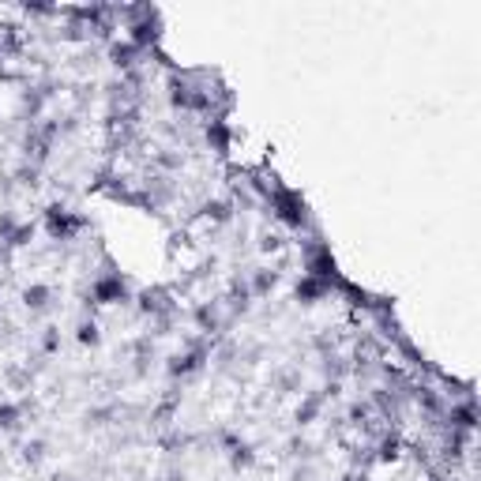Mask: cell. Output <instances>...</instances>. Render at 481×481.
I'll return each instance as SVG.
<instances>
[{"instance_id":"ba28073f","label":"cell","mask_w":481,"mask_h":481,"mask_svg":"<svg viewBox=\"0 0 481 481\" xmlns=\"http://www.w3.org/2000/svg\"><path fill=\"white\" fill-rule=\"evenodd\" d=\"M19 418H23V406H15V402L0 406V429H19Z\"/></svg>"},{"instance_id":"9c48e42d","label":"cell","mask_w":481,"mask_h":481,"mask_svg":"<svg viewBox=\"0 0 481 481\" xmlns=\"http://www.w3.org/2000/svg\"><path fill=\"white\" fill-rule=\"evenodd\" d=\"M42 455H45V443L42 440H34V443H26V448H23V459L26 462H38Z\"/></svg>"},{"instance_id":"6da1fadb","label":"cell","mask_w":481,"mask_h":481,"mask_svg":"<svg viewBox=\"0 0 481 481\" xmlns=\"http://www.w3.org/2000/svg\"><path fill=\"white\" fill-rule=\"evenodd\" d=\"M271 207H275V215H279L286 226H304V218H309V211H304V203L297 192H286V188H275V196H271Z\"/></svg>"},{"instance_id":"8992f818","label":"cell","mask_w":481,"mask_h":481,"mask_svg":"<svg viewBox=\"0 0 481 481\" xmlns=\"http://www.w3.org/2000/svg\"><path fill=\"white\" fill-rule=\"evenodd\" d=\"M49 297H53L49 286H31V290L23 293V301H26V309H31V312H45V309H49Z\"/></svg>"},{"instance_id":"277c9868","label":"cell","mask_w":481,"mask_h":481,"mask_svg":"<svg viewBox=\"0 0 481 481\" xmlns=\"http://www.w3.org/2000/svg\"><path fill=\"white\" fill-rule=\"evenodd\" d=\"M327 290H331V282H323V279H312V275H304V279L297 282V301L312 304V301L327 297Z\"/></svg>"},{"instance_id":"3957f363","label":"cell","mask_w":481,"mask_h":481,"mask_svg":"<svg viewBox=\"0 0 481 481\" xmlns=\"http://www.w3.org/2000/svg\"><path fill=\"white\" fill-rule=\"evenodd\" d=\"M95 301L98 304H117V301H128V286L120 275H106V279L95 282Z\"/></svg>"},{"instance_id":"52a82bcc","label":"cell","mask_w":481,"mask_h":481,"mask_svg":"<svg viewBox=\"0 0 481 481\" xmlns=\"http://www.w3.org/2000/svg\"><path fill=\"white\" fill-rule=\"evenodd\" d=\"M320 406H323V395H309V399L297 406V421H301V425H309V421L320 414Z\"/></svg>"},{"instance_id":"7a4b0ae2","label":"cell","mask_w":481,"mask_h":481,"mask_svg":"<svg viewBox=\"0 0 481 481\" xmlns=\"http://www.w3.org/2000/svg\"><path fill=\"white\" fill-rule=\"evenodd\" d=\"M79 226H83V218L72 215V211H64V207H49V211H45V229H49L53 241H72V234H76Z\"/></svg>"},{"instance_id":"5b68a950","label":"cell","mask_w":481,"mask_h":481,"mask_svg":"<svg viewBox=\"0 0 481 481\" xmlns=\"http://www.w3.org/2000/svg\"><path fill=\"white\" fill-rule=\"evenodd\" d=\"M275 282H279V275H275V271H256L252 282H248V293H252V297H267V293L275 290Z\"/></svg>"},{"instance_id":"30bf717a","label":"cell","mask_w":481,"mask_h":481,"mask_svg":"<svg viewBox=\"0 0 481 481\" xmlns=\"http://www.w3.org/2000/svg\"><path fill=\"white\" fill-rule=\"evenodd\" d=\"M79 342H90V346L98 342V327H95V323H83V327H79Z\"/></svg>"}]
</instances>
